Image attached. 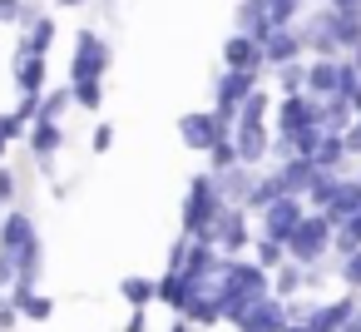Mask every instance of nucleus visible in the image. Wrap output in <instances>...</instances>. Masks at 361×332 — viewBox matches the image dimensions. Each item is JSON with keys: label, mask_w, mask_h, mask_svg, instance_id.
<instances>
[{"label": "nucleus", "mask_w": 361, "mask_h": 332, "mask_svg": "<svg viewBox=\"0 0 361 332\" xmlns=\"http://www.w3.org/2000/svg\"><path fill=\"white\" fill-rule=\"evenodd\" d=\"M0 258L11 263V287H40L45 238H40L30 208H6L0 213Z\"/></svg>", "instance_id": "obj_1"}, {"label": "nucleus", "mask_w": 361, "mask_h": 332, "mask_svg": "<svg viewBox=\"0 0 361 332\" xmlns=\"http://www.w3.org/2000/svg\"><path fill=\"white\" fill-rule=\"evenodd\" d=\"M213 292H218L223 322H238L252 302L272 297V292H267V273H262L252 258H223V268H218V278H213Z\"/></svg>", "instance_id": "obj_2"}, {"label": "nucleus", "mask_w": 361, "mask_h": 332, "mask_svg": "<svg viewBox=\"0 0 361 332\" xmlns=\"http://www.w3.org/2000/svg\"><path fill=\"white\" fill-rule=\"evenodd\" d=\"M223 208H228V203H223V194H218V179H213V174H193L188 189H183V208H178L183 233H188V238H208V228L218 223Z\"/></svg>", "instance_id": "obj_3"}, {"label": "nucleus", "mask_w": 361, "mask_h": 332, "mask_svg": "<svg viewBox=\"0 0 361 332\" xmlns=\"http://www.w3.org/2000/svg\"><path fill=\"white\" fill-rule=\"evenodd\" d=\"M114 65V45L104 30L94 25H80L75 30V55H70V85H85V80H104Z\"/></svg>", "instance_id": "obj_4"}, {"label": "nucleus", "mask_w": 361, "mask_h": 332, "mask_svg": "<svg viewBox=\"0 0 361 332\" xmlns=\"http://www.w3.org/2000/svg\"><path fill=\"white\" fill-rule=\"evenodd\" d=\"M356 65L346 60V55H326V60H307V85H302V95H312V100H351V90H356Z\"/></svg>", "instance_id": "obj_5"}, {"label": "nucleus", "mask_w": 361, "mask_h": 332, "mask_svg": "<svg viewBox=\"0 0 361 332\" xmlns=\"http://www.w3.org/2000/svg\"><path fill=\"white\" fill-rule=\"evenodd\" d=\"M282 253H287V263H297V268H307V263H322L326 253H331V223L322 218V213H302L297 218V228L287 233V243H282Z\"/></svg>", "instance_id": "obj_6"}, {"label": "nucleus", "mask_w": 361, "mask_h": 332, "mask_svg": "<svg viewBox=\"0 0 361 332\" xmlns=\"http://www.w3.org/2000/svg\"><path fill=\"white\" fill-rule=\"evenodd\" d=\"M247 218H252L247 208H233V203H228V208L218 213V223L208 228V243H213L223 258H243V253L252 248V223H247Z\"/></svg>", "instance_id": "obj_7"}, {"label": "nucleus", "mask_w": 361, "mask_h": 332, "mask_svg": "<svg viewBox=\"0 0 361 332\" xmlns=\"http://www.w3.org/2000/svg\"><path fill=\"white\" fill-rule=\"evenodd\" d=\"M257 85H262V75L218 70V80H213V105H208V109H213V114H218V119H223V124L233 129V114H238V105H243V100H247V95H252Z\"/></svg>", "instance_id": "obj_8"}, {"label": "nucleus", "mask_w": 361, "mask_h": 332, "mask_svg": "<svg viewBox=\"0 0 361 332\" xmlns=\"http://www.w3.org/2000/svg\"><path fill=\"white\" fill-rule=\"evenodd\" d=\"M356 312V292H341V297H307V312H302V327L307 332H341Z\"/></svg>", "instance_id": "obj_9"}, {"label": "nucleus", "mask_w": 361, "mask_h": 332, "mask_svg": "<svg viewBox=\"0 0 361 332\" xmlns=\"http://www.w3.org/2000/svg\"><path fill=\"white\" fill-rule=\"evenodd\" d=\"M307 213V203L302 198H272V203H262L252 218H257V238H272V243H287V233L297 228V218Z\"/></svg>", "instance_id": "obj_10"}, {"label": "nucleus", "mask_w": 361, "mask_h": 332, "mask_svg": "<svg viewBox=\"0 0 361 332\" xmlns=\"http://www.w3.org/2000/svg\"><path fill=\"white\" fill-rule=\"evenodd\" d=\"M11 85H16V95H45L50 90V55H35V50L16 45V55H11Z\"/></svg>", "instance_id": "obj_11"}, {"label": "nucleus", "mask_w": 361, "mask_h": 332, "mask_svg": "<svg viewBox=\"0 0 361 332\" xmlns=\"http://www.w3.org/2000/svg\"><path fill=\"white\" fill-rule=\"evenodd\" d=\"M178 139H183L193 154H208L218 139H228V124H223L213 109H188V114H178Z\"/></svg>", "instance_id": "obj_12"}, {"label": "nucleus", "mask_w": 361, "mask_h": 332, "mask_svg": "<svg viewBox=\"0 0 361 332\" xmlns=\"http://www.w3.org/2000/svg\"><path fill=\"white\" fill-rule=\"evenodd\" d=\"M228 139H233V154H238V164L243 169H262L267 164V149H272V129L267 124H233L228 129Z\"/></svg>", "instance_id": "obj_13"}, {"label": "nucleus", "mask_w": 361, "mask_h": 332, "mask_svg": "<svg viewBox=\"0 0 361 332\" xmlns=\"http://www.w3.org/2000/svg\"><path fill=\"white\" fill-rule=\"evenodd\" d=\"M267 179H272V189H277L282 198H307V189H312V179H317V164L292 154V159L272 164V169H267Z\"/></svg>", "instance_id": "obj_14"}, {"label": "nucleus", "mask_w": 361, "mask_h": 332, "mask_svg": "<svg viewBox=\"0 0 361 332\" xmlns=\"http://www.w3.org/2000/svg\"><path fill=\"white\" fill-rule=\"evenodd\" d=\"M361 208V184H356V174H341L331 189H326V198H322V208H312V213H322L331 228L336 223H346L351 213Z\"/></svg>", "instance_id": "obj_15"}, {"label": "nucleus", "mask_w": 361, "mask_h": 332, "mask_svg": "<svg viewBox=\"0 0 361 332\" xmlns=\"http://www.w3.org/2000/svg\"><path fill=\"white\" fill-rule=\"evenodd\" d=\"M257 50H262V70H282V65H292V60H307V55H302V40H297L292 25L267 30V35L257 40Z\"/></svg>", "instance_id": "obj_16"}, {"label": "nucleus", "mask_w": 361, "mask_h": 332, "mask_svg": "<svg viewBox=\"0 0 361 332\" xmlns=\"http://www.w3.org/2000/svg\"><path fill=\"white\" fill-rule=\"evenodd\" d=\"M233 327H238V332H282V327H287V307H282V297H262V302H252Z\"/></svg>", "instance_id": "obj_17"}, {"label": "nucleus", "mask_w": 361, "mask_h": 332, "mask_svg": "<svg viewBox=\"0 0 361 332\" xmlns=\"http://www.w3.org/2000/svg\"><path fill=\"white\" fill-rule=\"evenodd\" d=\"M6 297H11L20 322H50L55 317V297L40 292V287H6Z\"/></svg>", "instance_id": "obj_18"}, {"label": "nucleus", "mask_w": 361, "mask_h": 332, "mask_svg": "<svg viewBox=\"0 0 361 332\" xmlns=\"http://www.w3.org/2000/svg\"><path fill=\"white\" fill-rule=\"evenodd\" d=\"M223 70H243V75H262V50H257V40H247V35H228L223 40Z\"/></svg>", "instance_id": "obj_19"}, {"label": "nucleus", "mask_w": 361, "mask_h": 332, "mask_svg": "<svg viewBox=\"0 0 361 332\" xmlns=\"http://www.w3.org/2000/svg\"><path fill=\"white\" fill-rule=\"evenodd\" d=\"M198 292V283L193 278H183V273H164V278H154V302H164L173 317L183 312V302Z\"/></svg>", "instance_id": "obj_20"}, {"label": "nucleus", "mask_w": 361, "mask_h": 332, "mask_svg": "<svg viewBox=\"0 0 361 332\" xmlns=\"http://www.w3.org/2000/svg\"><path fill=\"white\" fill-rule=\"evenodd\" d=\"M233 30L247 35V40H262L272 25H267V11H262V0H238V11H233Z\"/></svg>", "instance_id": "obj_21"}, {"label": "nucleus", "mask_w": 361, "mask_h": 332, "mask_svg": "<svg viewBox=\"0 0 361 332\" xmlns=\"http://www.w3.org/2000/svg\"><path fill=\"white\" fill-rule=\"evenodd\" d=\"M119 297L129 302V312H149V302H154V278H144V273H129V278L119 283Z\"/></svg>", "instance_id": "obj_22"}, {"label": "nucleus", "mask_w": 361, "mask_h": 332, "mask_svg": "<svg viewBox=\"0 0 361 332\" xmlns=\"http://www.w3.org/2000/svg\"><path fill=\"white\" fill-rule=\"evenodd\" d=\"M70 109H75V105H70V85H60V90H45V95H40L35 119H55V124H65Z\"/></svg>", "instance_id": "obj_23"}, {"label": "nucleus", "mask_w": 361, "mask_h": 332, "mask_svg": "<svg viewBox=\"0 0 361 332\" xmlns=\"http://www.w3.org/2000/svg\"><path fill=\"white\" fill-rule=\"evenodd\" d=\"M70 105H75V109H85V114H99V109H104V80L70 85Z\"/></svg>", "instance_id": "obj_24"}, {"label": "nucleus", "mask_w": 361, "mask_h": 332, "mask_svg": "<svg viewBox=\"0 0 361 332\" xmlns=\"http://www.w3.org/2000/svg\"><path fill=\"white\" fill-rule=\"evenodd\" d=\"M252 263H257L262 273H277V268L287 263V253H282V243H272V238H252Z\"/></svg>", "instance_id": "obj_25"}, {"label": "nucleus", "mask_w": 361, "mask_h": 332, "mask_svg": "<svg viewBox=\"0 0 361 332\" xmlns=\"http://www.w3.org/2000/svg\"><path fill=\"white\" fill-rule=\"evenodd\" d=\"M277 75V95H302V85H307V60H292V65H282V70H272Z\"/></svg>", "instance_id": "obj_26"}, {"label": "nucleus", "mask_w": 361, "mask_h": 332, "mask_svg": "<svg viewBox=\"0 0 361 332\" xmlns=\"http://www.w3.org/2000/svg\"><path fill=\"white\" fill-rule=\"evenodd\" d=\"M16 198H20V174L16 164H0V213L16 208Z\"/></svg>", "instance_id": "obj_27"}, {"label": "nucleus", "mask_w": 361, "mask_h": 332, "mask_svg": "<svg viewBox=\"0 0 361 332\" xmlns=\"http://www.w3.org/2000/svg\"><path fill=\"white\" fill-rule=\"evenodd\" d=\"M336 278L346 283V292H361V248L346 253V258H336Z\"/></svg>", "instance_id": "obj_28"}, {"label": "nucleus", "mask_w": 361, "mask_h": 332, "mask_svg": "<svg viewBox=\"0 0 361 332\" xmlns=\"http://www.w3.org/2000/svg\"><path fill=\"white\" fill-rule=\"evenodd\" d=\"M238 164V154H233V139H218L213 149H208V174H223V169H233Z\"/></svg>", "instance_id": "obj_29"}, {"label": "nucleus", "mask_w": 361, "mask_h": 332, "mask_svg": "<svg viewBox=\"0 0 361 332\" xmlns=\"http://www.w3.org/2000/svg\"><path fill=\"white\" fill-rule=\"evenodd\" d=\"M114 149V124L109 119H99L94 124V134H90V154H109Z\"/></svg>", "instance_id": "obj_30"}, {"label": "nucleus", "mask_w": 361, "mask_h": 332, "mask_svg": "<svg viewBox=\"0 0 361 332\" xmlns=\"http://www.w3.org/2000/svg\"><path fill=\"white\" fill-rule=\"evenodd\" d=\"M341 144H346V154H351V164H356V159H361V114L341 129Z\"/></svg>", "instance_id": "obj_31"}, {"label": "nucleus", "mask_w": 361, "mask_h": 332, "mask_svg": "<svg viewBox=\"0 0 361 332\" xmlns=\"http://www.w3.org/2000/svg\"><path fill=\"white\" fill-rule=\"evenodd\" d=\"M20 16H25V0H0V25L20 30Z\"/></svg>", "instance_id": "obj_32"}, {"label": "nucleus", "mask_w": 361, "mask_h": 332, "mask_svg": "<svg viewBox=\"0 0 361 332\" xmlns=\"http://www.w3.org/2000/svg\"><path fill=\"white\" fill-rule=\"evenodd\" d=\"M16 322H20V317H16V307H11V297H6V292H0V332H16Z\"/></svg>", "instance_id": "obj_33"}, {"label": "nucleus", "mask_w": 361, "mask_h": 332, "mask_svg": "<svg viewBox=\"0 0 361 332\" xmlns=\"http://www.w3.org/2000/svg\"><path fill=\"white\" fill-rule=\"evenodd\" d=\"M326 11H341V16H356L361 11V0H322Z\"/></svg>", "instance_id": "obj_34"}, {"label": "nucleus", "mask_w": 361, "mask_h": 332, "mask_svg": "<svg viewBox=\"0 0 361 332\" xmlns=\"http://www.w3.org/2000/svg\"><path fill=\"white\" fill-rule=\"evenodd\" d=\"M124 332H149V312H129V322H124Z\"/></svg>", "instance_id": "obj_35"}, {"label": "nucleus", "mask_w": 361, "mask_h": 332, "mask_svg": "<svg viewBox=\"0 0 361 332\" xmlns=\"http://www.w3.org/2000/svg\"><path fill=\"white\" fill-rule=\"evenodd\" d=\"M94 0H55V11H90Z\"/></svg>", "instance_id": "obj_36"}, {"label": "nucleus", "mask_w": 361, "mask_h": 332, "mask_svg": "<svg viewBox=\"0 0 361 332\" xmlns=\"http://www.w3.org/2000/svg\"><path fill=\"white\" fill-rule=\"evenodd\" d=\"M6 287H11V263L0 258V292H6Z\"/></svg>", "instance_id": "obj_37"}, {"label": "nucleus", "mask_w": 361, "mask_h": 332, "mask_svg": "<svg viewBox=\"0 0 361 332\" xmlns=\"http://www.w3.org/2000/svg\"><path fill=\"white\" fill-rule=\"evenodd\" d=\"M11 159V144H6V134H0V164H6Z\"/></svg>", "instance_id": "obj_38"}]
</instances>
